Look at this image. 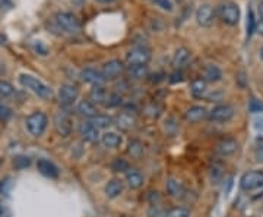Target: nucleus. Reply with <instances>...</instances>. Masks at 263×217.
Listing matches in <instances>:
<instances>
[{
	"label": "nucleus",
	"mask_w": 263,
	"mask_h": 217,
	"mask_svg": "<svg viewBox=\"0 0 263 217\" xmlns=\"http://www.w3.org/2000/svg\"><path fill=\"white\" fill-rule=\"evenodd\" d=\"M19 83L24 86L25 89L31 91L32 94L37 95L38 98L44 99V101L53 98V91H51V88L46 85L44 82L38 80L37 77H34V76L22 73V75L19 76Z\"/></svg>",
	"instance_id": "nucleus-1"
},
{
	"label": "nucleus",
	"mask_w": 263,
	"mask_h": 217,
	"mask_svg": "<svg viewBox=\"0 0 263 217\" xmlns=\"http://www.w3.org/2000/svg\"><path fill=\"white\" fill-rule=\"evenodd\" d=\"M216 15L221 19L222 24H226L228 27H235L240 22L241 12H240V6L237 3L231 2V0H227V2H221L218 5Z\"/></svg>",
	"instance_id": "nucleus-2"
},
{
	"label": "nucleus",
	"mask_w": 263,
	"mask_h": 217,
	"mask_svg": "<svg viewBox=\"0 0 263 217\" xmlns=\"http://www.w3.org/2000/svg\"><path fill=\"white\" fill-rule=\"evenodd\" d=\"M48 117L43 111H34L27 117L25 120V127L31 136L34 137H41L44 132L47 130Z\"/></svg>",
	"instance_id": "nucleus-3"
},
{
	"label": "nucleus",
	"mask_w": 263,
	"mask_h": 217,
	"mask_svg": "<svg viewBox=\"0 0 263 217\" xmlns=\"http://www.w3.org/2000/svg\"><path fill=\"white\" fill-rule=\"evenodd\" d=\"M152 58V53L148 47L145 46H138V47H133L126 54V63L127 66H148V63Z\"/></svg>",
	"instance_id": "nucleus-4"
},
{
	"label": "nucleus",
	"mask_w": 263,
	"mask_h": 217,
	"mask_svg": "<svg viewBox=\"0 0 263 217\" xmlns=\"http://www.w3.org/2000/svg\"><path fill=\"white\" fill-rule=\"evenodd\" d=\"M56 24L60 27V29H63L69 34H79L81 29H82L79 19L70 12H57Z\"/></svg>",
	"instance_id": "nucleus-5"
},
{
	"label": "nucleus",
	"mask_w": 263,
	"mask_h": 217,
	"mask_svg": "<svg viewBox=\"0 0 263 217\" xmlns=\"http://www.w3.org/2000/svg\"><path fill=\"white\" fill-rule=\"evenodd\" d=\"M54 128H56V132L59 136H62V137H67V136H70L72 134V130H73V118H72V115L65 111V110H62V111H59L54 115Z\"/></svg>",
	"instance_id": "nucleus-6"
},
{
	"label": "nucleus",
	"mask_w": 263,
	"mask_h": 217,
	"mask_svg": "<svg viewBox=\"0 0 263 217\" xmlns=\"http://www.w3.org/2000/svg\"><path fill=\"white\" fill-rule=\"evenodd\" d=\"M235 115L234 106L228 104L215 105L209 113H208V120L214 121V123H228L230 120H233Z\"/></svg>",
	"instance_id": "nucleus-7"
},
{
	"label": "nucleus",
	"mask_w": 263,
	"mask_h": 217,
	"mask_svg": "<svg viewBox=\"0 0 263 217\" xmlns=\"http://www.w3.org/2000/svg\"><path fill=\"white\" fill-rule=\"evenodd\" d=\"M263 184V170H249L240 178V188L246 192H253Z\"/></svg>",
	"instance_id": "nucleus-8"
},
{
	"label": "nucleus",
	"mask_w": 263,
	"mask_h": 217,
	"mask_svg": "<svg viewBox=\"0 0 263 217\" xmlns=\"http://www.w3.org/2000/svg\"><path fill=\"white\" fill-rule=\"evenodd\" d=\"M114 125L123 132H132L138 127V118L130 111H123L114 117Z\"/></svg>",
	"instance_id": "nucleus-9"
},
{
	"label": "nucleus",
	"mask_w": 263,
	"mask_h": 217,
	"mask_svg": "<svg viewBox=\"0 0 263 217\" xmlns=\"http://www.w3.org/2000/svg\"><path fill=\"white\" fill-rule=\"evenodd\" d=\"M78 132L81 134V137L89 143H97L101 140V133L95 127L91 120H85L79 124Z\"/></svg>",
	"instance_id": "nucleus-10"
},
{
	"label": "nucleus",
	"mask_w": 263,
	"mask_h": 217,
	"mask_svg": "<svg viewBox=\"0 0 263 217\" xmlns=\"http://www.w3.org/2000/svg\"><path fill=\"white\" fill-rule=\"evenodd\" d=\"M215 15L216 10L211 5H200L196 10V22L203 28H209L215 20Z\"/></svg>",
	"instance_id": "nucleus-11"
},
{
	"label": "nucleus",
	"mask_w": 263,
	"mask_h": 217,
	"mask_svg": "<svg viewBox=\"0 0 263 217\" xmlns=\"http://www.w3.org/2000/svg\"><path fill=\"white\" fill-rule=\"evenodd\" d=\"M101 73H103L105 80L117 79V77H120L124 73V64H123V61L117 60V58L110 60V61L104 63L103 69H101Z\"/></svg>",
	"instance_id": "nucleus-12"
},
{
	"label": "nucleus",
	"mask_w": 263,
	"mask_h": 217,
	"mask_svg": "<svg viewBox=\"0 0 263 217\" xmlns=\"http://www.w3.org/2000/svg\"><path fill=\"white\" fill-rule=\"evenodd\" d=\"M59 101L63 106H70L76 102L79 96V89L73 85H62L59 88Z\"/></svg>",
	"instance_id": "nucleus-13"
},
{
	"label": "nucleus",
	"mask_w": 263,
	"mask_h": 217,
	"mask_svg": "<svg viewBox=\"0 0 263 217\" xmlns=\"http://www.w3.org/2000/svg\"><path fill=\"white\" fill-rule=\"evenodd\" d=\"M165 188H167L168 196H171L173 199L183 200L187 196V189L184 187V184L177 178H168L167 184H165Z\"/></svg>",
	"instance_id": "nucleus-14"
},
{
	"label": "nucleus",
	"mask_w": 263,
	"mask_h": 217,
	"mask_svg": "<svg viewBox=\"0 0 263 217\" xmlns=\"http://www.w3.org/2000/svg\"><path fill=\"white\" fill-rule=\"evenodd\" d=\"M37 169L41 175H44L46 178H50V180H57L60 175V170L56 165L48 159H44V158L37 161Z\"/></svg>",
	"instance_id": "nucleus-15"
},
{
	"label": "nucleus",
	"mask_w": 263,
	"mask_h": 217,
	"mask_svg": "<svg viewBox=\"0 0 263 217\" xmlns=\"http://www.w3.org/2000/svg\"><path fill=\"white\" fill-rule=\"evenodd\" d=\"M81 79L85 83H89L92 86H101L105 83L103 73L100 70H95L92 67H86L81 72Z\"/></svg>",
	"instance_id": "nucleus-16"
},
{
	"label": "nucleus",
	"mask_w": 263,
	"mask_h": 217,
	"mask_svg": "<svg viewBox=\"0 0 263 217\" xmlns=\"http://www.w3.org/2000/svg\"><path fill=\"white\" fill-rule=\"evenodd\" d=\"M238 150V143L234 139L228 137V139H222L221 142L216 144L215 151L216 155L222 156V158H227V156H231L234 155L235 151Z\"/></svg>",
	"instance_id": "nucleus-17"
},
{
	"label": "nucleus",
	"mask_w": 263,
	"mask_h": 217,
	"mask_svg": "<svg viewBox=\"0 0 263 217\" xmlns=\"http://www.w3.org/2000/svg\"><path fill=\"white\" fill-rule=\"evenodd\" d=\"M190 58H192L190 50L186 47H180L176 50V53H174V56H173V60H171V64H173V67H174L176 70H181L183 67L187 66Z\"/></svg>",
	"instance_id": "nucleus-18"
},
{
	"label": "nucleus",
	"mask_w": 263,
	"mask_h": 217,
	"mask_svg": "<svg viewBox=\"0 0 263 217\" xmlns=\"http://www.w3.org/2000/svg\"><path fill=\"white\" fill-rule=\"evenodd\" d=\"M76 113L81 117H84L85 120H92L94 117L100 114V111H98V108L94 102H91L89 99H84L76 105Z\"/></svg>",
	"instance_id": "nucleus-19"
},
{
	"label": "nucleus",
	"mask_w": 263,
	"mask_h": 217,
	"mask_svg": "<svg viewBox=\"0 0 263 217\" xmlns=\"http://www.w3.org/2000/svg\"><path fill=\"white\" fill-rule=\"evenodd\" d=\"M184 118L190 124L199 123V121L208 118V110L205 106H202V105H193L184 113Z\"/></svg>",
	"instance_id": "nucleus-20"
},
{
	"label": "nucleus",
	"mask_w": 263,
	"mask_h": 217,
	"mask_svg": "<svg viewBox=\"0 0 263 217\" xmlns=\"http://www.w3.org/2000/svg\"><path fill=\"white\" fill-rule=\"evenodd\" d=\"M202 79L206 80L208 83H216L219 80H222V70L216 64H206L202 70Z\"/></svg>",
	"instance_id": "nucleus-21"
},
{
	"label": "nucleus",
	"mask_w": 263,
	"mask_h": 217,
	"mask_svg": "<svg viewBox=\"0 0 263 217\" xmlns=\"http://www.w3.org/2000/svg\"><path fill=\"white\" fill-rule=\"evenodd\" d=\"M101 143L104 147L107 149H117L120 147L123 143L122 134H119L117 132H105L101 134Z\"/></svg>",
	"instance_id": "nucleus-22"
},
{
	"label": "nucleus",
	"mask_w": 263,
	"mask_h": 217,
	"mask_svg": "<svg viewBox=\"0 0 263 217\" xmlns=\"http://www.w3.org/2000/svg\"><path fill=\"white\" fill-rule=\"evenodd\" d=\"M190 92L193 95V98H196V99L205 98L208 94V82L203 80L202 77L193 79L192 83H190Z\"/></svg>",
	"instance_id": "nucleus-23"
},
{
	"label": "nucleus",
	"mask_w": 263,
	"mask_h": 217,
	"mask_svg": "<svg viewBox=\"0 0 263 217\" xmlns=\"http://www.w3.org/2000/svg\"><path fill=\"white\" fill-rule=\"evenodd\" d=\"M108 92L107 89L101 86H92L91 92H89V101L94 102L95 105H105L107 104V99H108Z\"/></svg>",
	"instance_id": "nucleus-24"
},
{
	"label": "nucleus",
	"mask_w": 263,
	"mask_h": 217,
	"mask_svg": "<svg viewBox=\"0 0 263 217\" xmlns=\"http://www.w3.org/2000/svg\"><path fill=\"white\" fill-rule=\"evenodd\" d=\"M123 189H124L123 181L114 178V180H110L107 182L104 191H105V196H107L108 199H117V197L123 192Z\"/></svg>",
	"instance_id": "nucleus-25"
},
{
	"label": "nucleus",
	"mask_w": 263,
	"mask_h": 217,
	"mask_svg": "<svg viewBox=\"0 0 263 217\" xmlns=\"http://www.w3.org/2000/svg\"><path fill=\"white\" fill-rule=\"evenodd\" d=\"M126 182L132 189H139L145 182V178L139 170L129 169L126 172Z\"/></svg>",
	"instance_id": "nucleus-26"
},
{
	"label": "nucleus",
	"mask_w": 263,
	"mask_h": 217,
	"mask_svg": "<svg viewBox=\"0 0 263 217\" xmlns=\"http://www.w3.org/2000/svg\"><path fill=\"white\" fill-rule=\"evenodd\" d=\"M91 121H92V124H94L98 130H103V128H107V127L113 125L114 118L113 117H110V115H107V114H98V115L94 117Z\"/></svg>",
	"instance_id": "nucleus-27"
},
{
	"label": "nucleus",
	"mask_w": 263,
	"mask_h": 217,
	"mask_svg": "<svg viewBox=\"0 0 263 217\" xmlns=\"http://www.w3.org/2000/svg\"><path fill=\"white\" fill-rule=\"evenodd\" d=\"M127 155L132 159H141L143 155V144L139 140H130L127 144Z\"/></svg>",
	"instance_id": "nucleus-28"
},
{
	"label": "nucleus",
	"mask_w": 263,
	"mask_h": 217,
	"mask_svg": "<svg viewBox=\"0 0 263 217\" xmlns=\"http://www.w3.org/2000/svg\"><path fill=\"white\" fill-rule=\"evenodd\" d=\"M129 76L133 80H142V79L149 76V69H148V66L129 67Z\"/></svg>",
	"instance_id": "nucleus-29"
},
{
	"label": "nucleus",
	"mask_w": 263,
	"mask_h": 217,
	"mask_svg": "<svg viewBox=\"0 0 263 217\" xmlns=\"http://www.w3.org/2000/svg\"><path fill=\"white\" fill-rule=\"evenodd\" d=\"M164 217H190V210L186 207H173L165 211Z\"/></svg>",
	"instance_id": "nucleus-30"
},
{
	"label": "nucleus",
	"mask_w": 263,
	"mask_h": 217,
	"mask_svg": "<svg viewBox=\"0 0 263 217\" xmlns=\"http://www.w3.org/2000/svg\"><path fill=\"white\" fill-rule=\"evenodd\" d=\"M13 92H15V88L12 83L6 80H0V99L9 98L10 95H13Z\"/></svg>",
	"instance_id": "nucleus-31"
},
{
	"label": "nucleus",
	"mask_w": 263,
	"mask_h": 217,
	"mask_svg": "<svg viewBox=\"0 0 263 217\" xmlns=\"http://www.w3.org/2000/svg\"><path fill=\"white\" fill-rule=\"evenodd\" d=\"M111 169L114 172H127V170L130 169V166H129V162L127 161H124L122 158H117L111 163Z\"/></svg>",
	"instance_id": "nucleus-32"
},
{
	"label": "nucleus",
	"mask_w": 263,
	"mask_h": 217,
	"mask_svg": "<svg viewBox=\"0 0 263 217\" xmlns=\"http://www.w3.org/2000/svg\"><path fill=\"white\" fill-rule=\"evenodd\" d=\"M13 166H15V169L18 170L27 169V168L31 166V159H29L28 156H16L13 159Z\"/></svg>",
	"instance_id": "nucleus-33"
},
{
	"label": "nucleus",
	"mask_w": 263,
	"mask_h": 217,
	"mask_svg": "<svg viewBox=\"0 0 263 217\" xmlns=\"http://www.w3.org/2000/svg\"><path fill=\"white\" fill-rule=\"evenodd\" d=\"M256 25H257V22L254 19L253 10L249 9V13H247V38L253 35V32L256 31Z\"/></svg>",
	"instance_id": "nucleus-34"
},
{
	"label": "nucleus",
	"mask_w": 263,
	"mask_h": 217,
	"mask_svg": "<svg viewBox=\"0 0 263 217\" xmlns=\"http://www.w3.org/2000/svg\"><path fill=\"white\" fill-rule=\"evenodd\" d=\"M123 102V96L119 94H110L108 95V99H107V104L105 106H110V108H114V106H119V105H122Z\"/></svg>",
	"instance_id": "nucleus-35"
},
{
	"label": "nucleus",
	"mask_w": 263,
	"mask_h": 217,
	"mask_svg": "<svg viewBox=\"0 0 263 217\" xmlns=\"http://www.w3.org/2000/svg\"><path fill=\"white\" fill-rule=\"evenodd\" d=\"M145 114H146L148 117H151V118H158L161 114V108L158 106V105L152 104L145 108Z\"/></svg>",
	"instance_id": "nucleus-36"
},
{
	"label": "nucleus",
	"mask_w": 263,
	"mask_h": 217,
	"mask_svg": "<svg viewBox=\"0 0 263 217\" xmlns=\"http://www.w3.org/2000/svg\"><path fill=\"white\" fill-rule=\"evenodd\" d=\"M164 128H165V132L168 133V134H174V133L177 132V128H179V125L177 123L174 121V118H167L165 120V123H164Z\"/></svg>",
	"instance_id": "nucleus-37"
},
{
	"label": "nucleus",
	"mask_w": 263,
	"mask_h": 217,
	"mask_svg": "<svg viewBox=\"0 0 263 217\" xmlns=\"http://www.w3.org/2000/svg\"><path fill=\"white\" fill-rule=\"evenodd\" d=\"M10 117H12V110H10L9 106H6V105L0 104V121H8Z\"/></svg>",
	"instance_id": "nucleus-38"
},
{
	"label": "nucleus",
	"mask_w": 263,
	"mask_h": 217,
	"mask_svg": "<svg viewBox=\"0 0 263 217\" xmlns=\"http://www.w3.org/2000/svg\"><path fill=\"white\" fill-rule=\"evenodd\" d=\"M10 188H12V180L10 178H8L6 181H3L2 184H0V194L3 196H9L10 192Z\"/></svg>",
	"instance_id": "nucleus-39"
},
{
	"label": "nucleus",
	"mask_w": 263,
	"mask_h": 217,
	"mask_svg": "<svg viewBox=\"0 0 263 217\" xmlns=\"http://www.w3.org/2000/svg\"><path fill=\"white\" fill-rule=\"evenodd\" d=\"M164 216H165V213H162V210H161L158 204H154V206L149 208V211H148V217H164Z\"/></svg>",
	"instance_id": "nucleus-40"
},
{
	"label": "nucleus",
	"mask_w": 263,
	"mask_h": 217,
	"mask_svg": "<svg viewBox=\"0 0 263 217\" xmlns=\"http://www.w3.org/2000/svg\"><path fill=\"white\" fill-rule=\"evenodd\" d=\"M222 96L224 94L221 92V91H215V92H212V94H206L208 101H211V102H219V101H222Z\"/></svg>",
	"instance_id": "nucleus-41"
},
{
	"label": "nucleus",
	"mask_w": 263,
	"mask_h": 217,
	"mask_svg": "<svg viewBox=\"0 0 263 217\" xmlns=\"http://www.w3.org/2000/svg\"><path fill=\"white\" fill-rule=\"evenodd\" d=\"M249 108H250L252 113H263V104L262 102H259L257 99H252Z\"/></svg>",
	"instance_id": "nucleus-42"
},
{
	"label": "nucleus",
	"mask_w": 263,
	"mask_h": 217,
	"mask_svg": "<svg viewBox=\"0 0 263 217\" xmlns=\"http://www.w3.org/2000/svg\"><path fill=\"white\" fill-rule=\"evenodd\" d=\"M157 6H160L161 9L167 10V12H171L173 10V3L170 0H154Z\"/></svg>",
	"instance_id": "nucleus-43"
},
{
	"label": "nucleus",
	"mask_w": 263,
	"mask_h": 217,
	"mask_svg": "<svg viewBox=\"0 0 263 217\" xmlns=\"http://www.w3.org/2000/svg\"><path fill=\"white\" fill-rule=\"evenodd\" d=\"M221 177H222V168L218 165H214V168L211 169V180L218 181Z\"/></svg>",
	"instance_id": "nucleus-44"
},
{
	"label": "nucleus",
	"mask_w": 263,
	"mask_h": 217,
	"mask_svg": "<svg viewBox=\"0 0 263 217\" xmlns=\"http://www.w3.org/2000/svg\"><path fill=\"white\" fill-rule=\"evenodd\" d=\"M0 217H12V210L5 203H0Z\"/></svg>",
	"instance_id": "nucleus-45"
},
{
	"label": "nucleus",
	"mask_w": 263,
	"mask_h": 217,
	"mask_svg": "<svg viewBox=\"0 0 263 217\" xmlns=\"http://www.w3.org/2000/svg\"><path fill=\"white\" fill-rule=\"evenodd\" d=\"M34 48H35V51H37L38 54H41V56H47V53H48L47 47H44L41 41L35 42V44H34Z\"/></svg>",
	"instance_id": "nucleus-46"
},
{
	"label": "nucleus",
	"mask_w": 263,
	"mask_h": 217,
	"mask_svg": "<svg viewBox=\"0 0 263 217\" xmlns=\"http://www.w3.org/2000/svg\"><path fill=\"white\" fill-rule=\"evenodd\" d=\"M183 73H181V70H176L173 75H171V79H170V82L171 83H177V82H183Z\"/></svg>",
	"instance_id": "nucleus-47"
},
{
	"label": "nucleus",
	"mask_w": 263,
	"mask_h": 217,
	"mask_svg": "<svg viewBox=\"0 0 263 217\" xmlns=\"http://www.w3.org/2000/svg\"><path fill=\"white\" fill-rule=\"evenodd\" d=\"M250 197L253 200L263 199V184L257 189H254L253 192H250Z\"/></svg>",
	"instance_id": "nucleus-48"
},
{
	"label": "nucleus",
	"mask_w": 263,
	"mask_h": 217,
	"mask_svg": "<svg viewBox=\"0 0 263 217\" xmlns=\"http://www.w3.org/2000/svg\"><path fill=\"white\" fill-rule=\"evenodd\" d=\"M254 158H256V161L263 163V144H260L259 147H256V150H254Z\"/></svg>",
	"instance_id": "nucleus-49"
},
{
	"label": "nucleus",
	"mask_w": 263,
	"mask_h": 217,
	"mask_svg": "<svg viewBox=\"0 0 263 217\" xmlns=\"http://www.w3.org/2000/svg\"><path fill=\"white\" fill-rule=\"evenodd\" d=\"M256 31H257V34H259V35H262L263 37V20L257 22V25H256Z\"/></svg>",
	"instance_id": "nucleus-50"
},
{
	"label": "nucleus",
	"mask_w": 263,
	"mask_h": 217,
	"mask_svg": "<svg viewBox=\"0 0 263 217\" xmlns=\"http://www.w3.org/2000/svg\"><path fill=\"white\" fill-rule=\"evenodd\" d=\"M259 15H260V20H263V2L259 5Z\"/></svg>",
	"instance_id": "nucleus-51"
},
{
	"label": "nucleus",
	"mask_w": 263,
	"mask_h": 217,
	"mask_svg": "<svg viewBox=\"0 0 263 217\" xmlns=\"http://www.w3.org/2000/svg\"><path fill=\"white\" fill-rule=\"evenodd\" d=\"M5 72H6V67H5L3 63H0V75H3Z\"/></svg>",
	"instance_id": "nucleus-52"
},
{
	"label": "nucleus",
	"mask_w": 263,
	"mask_h": 217,
	"mask_svg": "<svg viewBox=\"0 0 263 217\" xmlns=\"http://www.w3.org/2000/svg\"><path fill=\"white\" fill-rule=\"evenodd\" d=\"M98 3H104V5H107V3H113L116 0H97Z\"/></svg>",
	"instance_id": "nucleus-53"
},
{
	"label": "nucleus",
	"mask_w": 263,
	"mask_h": 217,
	"mask_svg": "<svg viewBox=\"0 0 263 217\" xmlns=\"http://www.w3.org/2000/svg\"><path fill=\"white\" fill-rule=\"evenodd\" d=\"M6 42H5V39H0V46H5Z\"/></svg>",
	"instance_id": "nucleus-54"
},
{
	"label": "nucleus",
	"mask_w": 263,
	"mask_h": 217,
	"mask_svg": "<svg viewBox=\"0 0 263 217\" xmlns=\"http://www.w3.org/2000/svg\"><path fill=\"white\" fill-rule=\"evenodd\" d=\"M260 57H262V60H263V47L260 48Z\"/></svg>",
	"instance_id": "nucleus-55"
}]
</instances>
